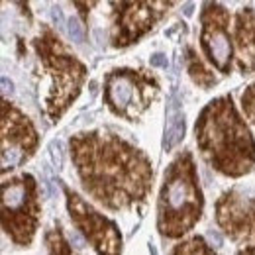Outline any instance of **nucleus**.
I'll use <instances>...</instances> for the list:
<instances>
[{"instance_id": "nucleus-18", "label": "nucleus", "mask_w": 255, "mask_h": 255, "mask_svg": "<svg viewBox=\"0 0 255 255\" xmlns=\"http://www.w3.org/2000/svg\"><path fill=\"white\" fill-rule=\"evenodd\" d=\"M151 65L153 67H167V57L163 53H155V55H151Z\"/></svg>"}, {"instance_id": "nucleus-20", "label": "nucleus", "mask_w": 255, "mask_h": 255, "mask_svg": "<svg viewBox=\"0 0 255 255\" xmlns=\"http://www.w3.org/2000/svg\"><path fill=\"white\" fill-rule=\"evenodd\" d=\"M236 255H255V248H242Z\"/></svg>"}, {"instance_id": "nucleus-17", "label": "nucleus", "mask_w": 255, "mask_h": 255, "mask_svg": "<svg viewBox=\"0 0 255 255\" xmlns=\"http://www.w3.org/2000/svg\"><path fill=\"white\" fill-rule=\"evenodd\" d=\"M67 32H69V37L77 43H83L85 41V32H83V26L77 22V20H69L67 22Z\"/></svg>"}, {"instance_id": "nucleus-13", "label": "nucleus", "mask_w": 255, "mask_h": 255, "mask_svg": "<svg viewBox=\"0 0 255 255\" xmlns=\"http://www.w3.org/2000/svg\"><path fill=\"white\" fill-rule=\"evenodd\" d=\"M183 137H185V114L179 106V98L173 93L167 106V126H165V139H163L165 151H171Z\"/></svg>"}, {"instance_id": "nucleus-10", "label": "nucleus", "mask_w": 255, "mask_h": 255, "mask_svg": "<svg viewBox=\"0 0 255 255\" xmlns=\"http://www.w3.org/2000/svg\"><path fill=\"white\" fill-rule=\"evenodd\" d=\"M216 220L234 242L255 248V198L238 191L224 192L216 204Z\"/></svg>"}, {"instance_id": "nucleus-14", "label": "nucleus", "mask_w": 255, "mask_h": 255, "mask_svg": "<svg viewBox=\"0 0 255 255\" xmlns=\"http://www.w3.org/2000/svg\"><path fill=\"white\" fill-rule=\"evenodd\" d=\"M189 73H191L192 81L196 83V85H200V87H204V89H208V87H212V85H216V77L204 67V65L200 63V59L189 51Z\"/></svg>"}, {"instance_id": "nucleus-8", "label": "nucleus", "mask_w": 255, "mask_h": 255, "mask_svg": "<svg viewBox=\"0 0 255 255\" xmlns=\"http://www.w3.org/2000/svg\"><path fill=\"white\" fill-rule=\"evenodd\" d=\"M37 147L32 122L6 100L2 102V171L24 165Z\"/></svg>"}, {"instance_id": "nucleus-5", "label": "nucleus", "mask_w": 255, "mask_h": 255, "mask_svg": "<svg viewBox=\"0 0 255 255\" xmlns=\"http://www.w3.org/2000/svg\"><path fill=\"white\" fill-rule=\"evenodd\" d=\"M39 222L37 185L32 175H20L2 183V226L20 246H28Z\"/></svg>"}, {"instance_id": "nucleus-7", "label": "nucleus", "mask_w": 255, "mask_h": 255, "mask_svg": "<svg viewBox=\"0 0 255 255\" xmlns=\"http://www.w3.org/2000/svg\"><path fill=\"white\" fill-rule=\"evenodd\" d=\"M67 196V206L73 222L81 230V234L93 244L98 255H120L122 252V236L116 224L98 214L91 204H87L77 192L63 187Z\"/></svg>"}, {"instance_id": "nucleus-4", "label": "nucleus", "mask_w": 255, "mask_h": 255, "mask_svg": "<svg viewBox=\"0 0 255 255\" xmlns=\"http://www.w3.org/2000/svg\"><path fill=\"white\" fill-rule=\"evenodd\" d=\"M33 45L53 79L51 93L47 96V110H49L51 120L57 122V118L79 95L81 85L87 77V69L75 55L67 53V49L49 30L41 33L33 41Z\"/></svg>"}, {"instance_id": "nucleus-9", "label": "nucleus", "mask_w": 255, "mask_h": 255, "mask_svg": "<svg viewBox=\"0 0 255 255\" xmlns=\"http://www.w3.org/2000/svg\"><path fill=\"white\" fill-rule=\"evenodd\" d=\"M202 33H200V43L202 51L208 57L210 63L220 73H230L232 69V39H230V14L228 10L208 2L204 4L202 10Z\"/></svg>"}, {"instance_id": "nucleus-16", "label": "nucleus", "mask_w": 255, "mask_h": 255, "mask_svg": "<svg viewBox=\"0 0 255 255\" xmlns=\"http://www.w3.org/2000/svg\"><path fill=\"white\" fill-rule=\"evenodd\" d=\"M242 106L246 110V116L255 124V85H252L244 96H242Z\"/></svg>"}, {"instance_id": "nucleus-2", "label": "nucleus", "mask_w": 255, "mask_h": 255, "mask_svg": "<svg viewBox=\"0 0 255 255\" xmlns=\"http://www.w3.org/2000/svg\"><path fill=\"white\" fill-rule=\"evenodd\" d=\"M196 143L206 161L224 175L242 177L255 165V141L230 96L212 100L196 120Z\"/></svg>"}, {"instance_id": "nucleus-3", "label": "nucleus", "mask_w": 255, "mask_h": 255, "mask_svg": "<svg viewBox=\"0 0 255 255\" xmlns=\"http://www.w3.org/2000/svg\"><path fill=\"white\" fill-rule=\"evenodd\" d=\"M202 214V192L191 153H181L165 171L157 206V228L165 238L192 230Z\"/></svg>"}, {"instance_id": "nucleus-15", "label": "nucleus", "mask_w": 255, "mask_h": 255, "mask_svg": "<svg viewBox=\"0 0 255 255\" xmlns=\"http://www.w3.org/2000/svg\"><path fill=\"white\" fill-rule=\"evenodd\" d=\"M171 255H216L212 250H210V246L202 240V238H191V240H187V242H183V244H179Z\"/></svg>"}, {"instance_id": "nucleus-11", "label": "nucleus", "mask_w": 255, "mask_h": 255, "mask_svg": "<svg viewBox=\"0 0 255 255\" xmlns=\"http://www.w3.org/2000/svg\"><path fill=\"white\" fill-rule=\"evenodd\" d=\"M122 10H118L116 20V33H114V45H129L137 37H141L147 30L153 28V24L163 16V12L171 6V2H122L118 4Z\"/></svg>"}, {"instance_id": "nucleus-1", "label": "nucleus", "mask_w": 255, "mask_h": 255, "mask_svg": "<svg viewBox=\"0 0 255 255\" xmlns=\"http://www.w3.org/2000/svg\"><path fill=\"white\" fill-rule=\"evenodd\" d=\"M71 153L85 191L112 210L145 200L153 169L149 159L112 131H87L71 139Z\"/></svg>"}, {"instance_id": "nucleus-19", "label": "nucleus", "mask_w": 255, "mask_h": 255, "mask_svg": "<svg viewBox=\"0 0 255 255\" xmlns=\"http://www.w3.org/2000/svg\"><path fill=\"white\" fill-rule=\"evenodd\" d=\"M51 18H53V22L57 24V26H61L65 20H63V14H61V10L59 8H53L51 10Z\"/></svg>"}, {"instance_id": "nucleus-6", "label": "nucleus", "mask_w": 255, "mask_h": 255, "mask_svg": "<svg viewBox=\"0 0 255 255\" xmlns=\"http://www.w3.org/2000/svg\"><path fill=\"white\" fill-rule=\"evenodd\" d=\"M159 87L153 77L143 71L116 69L106 77L104 98L110 110L129 122L137 120L157 96Z\"/></svg>"}, {"instance_id": "nucleus-12", "label": "nucleus", "mask_w": 255, "mask_h": 255, "mask_svg": "<svg viewBox=\"0 0 255 255\" xmlns=\"http://www.w3.org/2000/svg\"><path fill=\"white\" fill-rule=\"evenodd\" d=\"M236 43L242 71H255V12L244 8L236 16Z\"/></svg>"}]
</instances>
